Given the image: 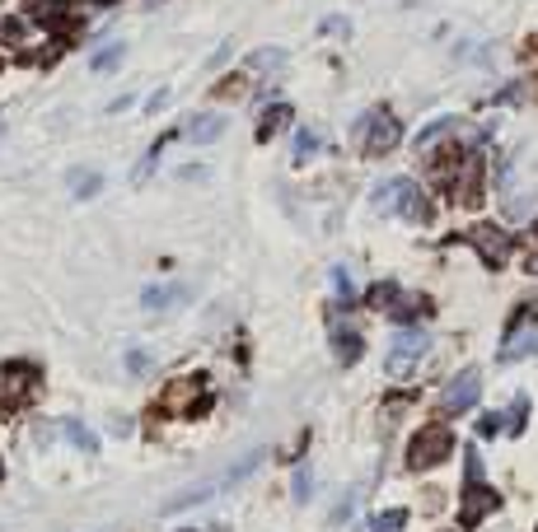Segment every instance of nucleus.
I'll return each mask as SVG.
<instances>
[{
  "instance_id": "obj_1",
  "label": "nucleus",
  "mask_w": 538,
  "mask_h": 532,
  "mask_svg": "<svg viewBox=\"0 0 538 532\" xmlns=\"http://www.w3.org/2000/svg\"><path fill=\"white\" fill-rule=\"evenodd\" d=\"M258 458H262V453H253V458H239L230 471H221V476H206V481H202V486H193V490H178V495L165 504V509H169V514H178V509H193V504H202V499H211V495L230 490V486L239 481V476H249V471L258 467Z\"/></svg>"
},
{
  "instance_id": "obj_2",
  "label": "nucleus",
  "mask_w": 538,
  "mask_h": 532,
  "mask_svg": "<svg viewBox=\"0 0 538 532\" xmlns=\"http://www.w3.org/2000/svg\"><path fill=\"white\" fill-rule=\"evenodd\" d=\"M356 140H361V150H365V154H389L398 140H402V126L393 122V112H389V107H370L365 117L356 122Z\"/></svg>"
},
{
  "instance_id": "obj_3",
  "label": "nucleus",
  "mask_w": 538,
  "mask_h": 532,
  "mask_svg": "<svg viewBox=\"0 0 538 532\" xmlns=\"http://www.w3.org/2000/svg\"><path fill=\"white\" fill-rule=\"evenodd\" d=\"M449 448H454V434L445 425H421L408 443V467L412 471H426V467H436L449 458Z\"/></svg>"
},
{
  "instance_id": "obj_4",
  "label": "nucleus",
  "mask_w": 538,
  "mask_h": 532,
  "mask_svg": "<svg viewBox=\"0 0 538 532\" xmlns=\"http://www.w3.org/2000/svg\"><path fill=\"white\" fill-rule=\"evenodd\" d=\"M374 206L380 210H393V215H408V219H430V210H426V196L408 182V178H393V182H384L380 191H374Z\"/></svg>"
},
{
  "instance_id": "obj_5",
  "label": "nucleus",
  "mask_w": 538,
  "mask_h": 532,
  "mask_svg": "<svg viewBox=\"0 0 538 532\" xmlns=\"http://www.w3.org/2000/svg\"><path fill=\"white\" fill-rule=\"evenodd\" d=\"M33 392H38V369H33V364L14 359V364H5V369H0V402H5V406L29 402Z\"/></svg>"
},
{
  "instance_id": "obj_6",
  "label": "nucleus",
  "mask_w": 538,
  "mask_h": 532,
  "mask_svg": "<svg viewBox=\"0 0 538 532\" xmlns=\"http://www.w3.org/2000/svg\"><path fill=\"white\" fill-rule=\"evenodd\" d=\"M430 346V336L426 331H417V327H402L398 336H393V346H389V374L398 378V374H408L412 364L421 359V350Z\"/></svg>"
},
{
  "instance_id": "obj_7",
  "label": "nucleus",
  "mask_w": 538,
  "mask_h": 532,
  "mask_svg": "<svg viewBox=\"0 0 538 532\" xmlns=\"http://www.w3.org/2000/svg\"><path fill=\"white\" fill-rule=\"evenodd\" d=\"M496 490H487V486H482V481H468V490H464V509H459V523L464 527H477L482 518H487L492 509H496Z\"/></svg>"
},
{
  "instance_id": "obj_8",
  "label": "nucleus",
  "mask_w": 538,
  "mask_h": 532,
  "mask_svg": "<svg viewBox=\"0 0 538 532\" xmlns=\"http://www.w3.org/2000/svg\"><path fill=\"white\" fill-rule=\"evenodd\" d=\"M477 392H482V374H477V369H464L459 378L445 387V411H449V415L468 411V406L477 402Z\"/></svg>"
},
{
  "instance_id": "obj_9",
  "label": "nucleus",
  "mask_w": 538,
  "mask_h": 532,
  "mask_svg": "<svg viewBox=\"0 0 538 532\" xmlns=\"http://www.w3.org/2000/svg\"><path fill=\"white\" fill-rule=\"evenodd\" d=\"M165 406H169V411H202V406H206L202 378H174V383L165 387Z\"/></svg>"
},
{
  "instance_id": "obj_10",
  "label": "nucleus",
  "mask_w": 538,
  "mask_h": 532,
  "mask_svg": "<svg viewBox=\"0 0 538 532\" xmlns=\"http://www.w3.org/2000/svg\"><path fill=\"white\" fill-rule=\"evenodd\" d=\"M473 243H477L482 257H487V266H505V262H510V238L496 229V224H477Z\"/></svg>"
},
{
  "instance_id": "obj_11",
  "label": "nucleus",
  "mask_w": 538,
  "mask_h": 532,
  "mask_svg": "<svg viewBox=\"0 0 538 532\" xmlns=\"http://www.w3.org/2000/svg\"><path fill=\"white\" fill-rule=\"evenodd\" d=\"M533 318H524V327L510 331V341L501 350V359H524V355H538V327H529Z\"/></svg>"
},
{
  "instance_id": "obj_12",
  "label": "nucleus",
  "mask_w": 538,
  "mask_h": 532,
  "mask_svg": "<svg viewBox=\"0 0 538 532\" xmlns=\"http://www.w3.org/2000/svg\"><path fill=\"white\" fill-rule=\"evenodd\" d=\"M328 336H333V350H337V359H342V364H352V359H361V350H365V346H361V336H356L352 327H346L342 318H337V322L328 327Z\"/></svg>"
},
{
  "instance_id": "obj_13",
  "label": "nucleus",
  "mask_w": 538,
  "mask_h": 532,
  "mask_svg": "<svg viewBox=\"0 0 538 532\" xmlns=\"http://www.w3.org/2000/svg\"><path fill=\"white\" fill-rule=\"evenodd\" d=\"M29 14L47 28H66L71 23V10H66V0H29Z\"/></svg>"
},
{
  "instance_id": "obj_14",
  "label": "nucleus",
  "mask_w": 538,
  "mask_h": 532,
  "mask_svg": "<svg viewBox=\"0 0 538 532\" xmlns=\"http://www.w3.org/2000/svg\"><path fill=\"white\" fill-rule=\"evenodd\" d=\"M221 131H225V117H221V112H202V117L187 122V140H202V145H206V140H215Z\"/></svg>"
},
{
  "instance_id": "obj_15",
  "label": "nucleus",
  "mask_w": 538,
  "mask_h": 532,
  "mask_svg": "<svg viewBox=\"0 0 538 532\" xmlns=\"http://www.w3.org/2000/svg\"><path fill=\"white\" fill-rule=\"evenodd\" d=\"M290 122V103H272V107H262V122H258V140H272L281 126Z\"/></svg>"
},
{
  "instance_id": "obj_16",
  "label": "nucleus",
  "mask_w": 538,
  "mask_h": 532,
  "mask_svg": "<svg viewBox=\"0 0 538 532\" xmlns=\"http://www.w3.org/2000/svg\"><path fill=\"white\" fill-rule=\"evenodd\" d=\"M454 126H459V122H454V117H445V122H430V126H426V131L417 135V150H430V145H436V140H440V135H449Z\"/></svg>"
},
{
  "instance_id": "obj_17",
  "label": "nucleus",
  "mask_w": 538,
  "mask_h": 532,
  "mask_svg": "<svg viewBox=\"0 0 538 532\" xmlns=\"http://www.w3.org/2000/svg\"><path fill=\"white\" fill-rule=\"evenodd\" d=\"M118 61H122V42H108V47H103V51L94 56L90 66H94L99 75H108V70H118Z\"/></svg>"
},
{
  "instance_id": "obj_18",
  "label": "nucleus",
  "mask_w": 538,
  "mask_h": 532,
  "mask_svg": "<svg viewBox=\"0 0 538 532\" xmlns=\"http://www.w3.org/2000/svg\"><path fill=\"white\" fill-rule=\"evenodd\" d=\"M398 294H402L398 285H374V290L365 294V303H370V308H384V313H389V308L398 303Z\"/></svg>"
},
{
  "instance_id": "obj_19",
  "label": "nucleus",
  "mask_w": 538,
  "mask_h": 532,
  "mask_svg": "<svg viewBox=\"0 0 538 532\" xmlns=\"http://www.w3.org/2000/svg\"><path fill=\"white\" fill-rule=\"evenodd\" d=\"M402 527H408V514L402 509H389V514H380L370 523V532H402Z\"/></svg>"
},
{
  "instance_id": "obj_20",
  "label": "nucleus",
  "mask_w": 538,
  "mask_h": 532,
  "mask_svg": "<svg viewBox=\"0 0 538 532\" xmlns=\"http://www.w3.org/2000/svg\"><path fill=\"white\" fill-rule=\"evenodd\" d=\"M318 150V135L314 131H295V163H305Z\"/></svg>"
},
{
  "instance_id": "obj_21",
  "label": "nucleus",
  "mask_w": 538,
  "mask_h": 532,
  "mask_svg": "<svg viewBox=\"0 0 538 532\" xmlns=\"http://www.w3.org/2000/svg\"><path fill=\"white\" fill-rule=\"evenodd\" d=\"M249 66H253V70H277V66H281V51H277V47H267V51H258V56H253Z\"/></svg>"
},
{
  "instance_id": "obj_22",
  "label": "nucleus",
  "mask_w": 538,
  "mask_h": 532,
  "mask_svg": "<svg viewBox=\"0 0 538 532\" xmlns=\"http://www.w3.org/2000/svg\"><path fill=\"white\" fill-rule=\"evenodd\" d=\"M524 415H529V402H524V397H515V406L505 411V425H510V430H520V425H524Z\"/></svg>"
},
{
  "instance_id": "obj_23",
  "label": "nucleus",
  "mask_w": 538,
  "mask_h": 532,
  "mask_svg": "<svg viewBox=\"0 0 538 532\" xmlns=\"http://www.w3.org/2000/svg\"><path fill=\"white\" fill-rule=\"evenodd\" d=\"M309 467H295V499H309Z\"/></svg>"
},
{
  "instance_id": "obj_24",
  "label": "nucleus",
  "mask_w": 538,
  "mask_h": 532,
  "mask_svg": "<svg viewBox=\"0 0 538 532\" xmlns=\"http://www.w3.org/2000/svg\"><path fill=\"white\" fill-rule=\"evenodd\" d=\"M333 290H337L342 299H352V275H346V266H337V271H333Z\"/></svg>"
},
{
  "instance_id": "obj_25",
  "label": "nucleus",
  "mask_w": 538,
  "mask_h": 532,
  "mask_svg": "<svg viewBox=\"0 0 538 532\" xmlns=\"http://www.w3.org/2000/svg\"><path fill=\"white\" fill-rule=\"evenodd\" d=\"M127 369H131V374H146V369H150V355H146V350H131V355H127Z\"/></svg>"
},
{
  "instance_id": "obj_26",
  "label": "nucleus",
  "mask_w": 538,
  "mask_h": 532,
  "mask_svg": "<svg viewBox=\"0 0 538 532\" xmlns=\"http://www.w3.org/2000/svg\"><path fill=\"white\" fill-rule=\"evenodd\" d=\"M477 434H482V439L501 434V415H482V420H477Z\"/></svg>"
},
{
  "instance_id": "obj_27",
  "label": "nucleus",
  "mask_w": 538,
  "mask_h": 532,
  "mask_svg": "<svg viewBox=\"0 0 538 532\" xmlns=\"http://www.w3.org/2000/svg\"><path fill=\"white\" fill-rule=\"evenodd\" d=\"M165 299H178V285H174V290H150V294H146V303H165Z\"/></svg>"
},
{
  "instance_id": "obj_28",
  "label": "nucleus",
  "mask_w": 538,
  "mask_h": 532,
  "mask_svg": "<svg viewBox=\"0 0 538 532\" xmlns=\"http://www.w3.org/2000/svg\"><path fill=\"white\" fill-rule=\"evenodd\" d=\"M75 191H80V196H94V191H99V178H80Z\"/></svg>"
},
{
  "instance_id": "obj_29",
  "label": "nucleus",
  "mask_w": 538,
  "mask_h": 532,
  "mask_svg": "<svg viewBox=\"0 0 538 532\" xmlns=\"http://www.w3.org/2000/svg\"><path fill=\"white\" fill-rule=\"evenodd\" d=\"M524 266H529V271H533V275H538V252H533V257H529V262H524Z\"/></svg>"
},
{
  "instance_id": "obj_30",
  "label": "nucleus",
  "mask_w": 538,
  "mask_h": 532,
  "mask_svg": "<svg viewBox=\"0 0 538 532\" xmlns=\"http://www.w3.org/2000/svg\"><path fill=\"white\" fill-rule=\"evenodd\" d=\"M103 5H113V0H103Z\"/></svg>"
}]
</instances>
